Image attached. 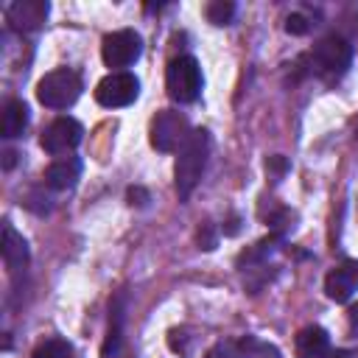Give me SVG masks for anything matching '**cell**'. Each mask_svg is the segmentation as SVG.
<instances>
[{
	"label": "cell",
	"instance_id": "cell-1",
	"mask_svg": "<svg viewBox=\"0 0 358 358\" xmlns=\"http://www.w3.org/2000/svg\"><path fill=\"white\" fill-rule=\"evenodd\" d=\"M207 157H210V134L204 129L190 131L185 145L176 151V165H173V187H176L179 201H185L196 190L207 168Z\"/></svg>",
	"mask_w": 358,
	"mask_h": 358
},
{
	"label": "cell",
	"instance_id": "cell-2",
	"mask_svg": "<svg viewBox=\"0 0 358 358\" xmlns=\"http://www.w3.org/2000/svg\"><path fill=\"white\" fill-rule=\"evenodd\" d=\"M308 64H310V73L327 84L338 81L350 64H352V45L344 39V36H327L322 39L310 53H308Z\"/></svg>",
	"mask_w": 358,
	"mask_h": 358
},
{
	"label": "cell",
	"instance_id": "cell-3",
	"mask_svg": "<svg viewBox=\"0 0 358 358\" xmlns=\"http://www.w3.org/2000/svg\"><path fill=\"white\" fill-rule=\"evenodd\" d=\"M84 90V81L76 70L70 67H59V70H50L39 78L36 84V101L48 109H67L78 101Z\"/></svg>",
	"mask_w": 358,
	"mask_h": 358
},
{
	"label": "cell",
	"instance_id": "cell-4",
	"mask_svg": "<svg viewBox=\"0 0 358 358\" xmlns=\"http://www.w3.org/2000/svg\"><path fill=\"white\" fill-rule=\"evenodd\" d=\"M165 90L176 103H193L201 95V67L193 56H176L165 70Z\"/></svg>",
	"mask_w": 358,
	"mask_h": 358
},
{
	"label": "cell",
	"instance_id": "cell-5",
	"mask_svg": "<svg viewBox=\"0 0 358 358\" xmlns=\"http://www.w3.org/2000/svg\"><path fill=\"white\" fill-rule=\"evenodd\" d=\"M190 137V123L182 112L176 109H159L151 120V145L162 154L179 151L185 140Z\"/></svg>",
	"mask_w": 358,
	"mask_h": 358
},
{
	"label": "cell",
	"instance_id": "cell-6",
	"mask_svg": "<svg viewBox=\"0 0 358 358\" xmlns=\"http://www.w3.org/2000/svg\"><path fill=\"white\" fill-rule=\"evenodd\" d=\"M137 95H140V81L134 73H126V70H115L95 84V101L106 109L129 106L137 101Z\"/></svg>",
	"mask_w": 358,
	"mask_h": 358
},
{
	"label": "cell",
	"instance_id": "cell-7",
	"mask_svg": "<svg viewBox=\"0 0 358 358\" xmlns=\"http://www.w3.org/2000/svg\"><path fill=\"white\" fill-rule=\"evenodd\" d=\"M143 56V39L131 28H120L103 36L101 42V59L106 67H129Z\"/></svg>",
	"mask_w": 358,
	"mask_h": 358
},
{
	"label": "cell",
	"instance_id": "cell-8",
	"mask_svg": "<svg viewBox=\"0 0 358 358\" xmlns=\"http://www.w3.org/2000/svg\"><path fill=\"white\" fill-rule=\"evenodd\" d=\"M81 140H84V126H81L76 117L62 115V117H56V120L42 131L39 145H42L50 157H59V154L73 151Z\"/></svg>",
	"mask_w": 358,
	"mask_h": 358
},
{
	"label": "cell",
	"instance_id": "cell-9",
	"mask_svg": "<svg viewBox=\"0 0 358 358\" xmlns=\"http://www.w3.org/2000/svg\"><path fill=\"white\" fill-rule=\"evenodd\" d=\"M355 291H358V260H344L324 277V294L333 302H350Z\"/></svg>",
	"mask_w": 358,
	"mask_h": 358
},
{
	"label": "cell",
	"instance_id": "cell-10",
	"mask_svg": "<svg viewBox=\"0 0 358 358\" xmlns=\"http://www.w3.org/2000/svg\"><path fill=\"white\" fill-rule=\"evenodd\" d=\"M48 11H50V6L45 0H17L6 8V17L17 31H34L45 22Z\"/></svg>",
	"mask_w": 358,
	"mask_h": 358
},
{
	"label": "cell",
	"instance_id": "cell-11",
	"mask_svg": "<svg viewBox=\"0 0 358 358\" xmlns=\"http://www.w3.org/2000/svg\"><path fill=\"white\" fill-rule=\"evenodd\" d=\"M0 252H3V263L6 268L14 274V271H22L28 266V241L11 227V224H3V241H0Z\"/></svg>",
	"mask_w": 358,
	"mask_h": 358
},
{
	"label": "cell",
	"instance_id": "cell-12",
	"mask_svg": "<svg viewBox=\"0 0 358 358\" xmlns=\"http://www.w3.org/2000/svg\"><path fill=\"white\" fill-rule=\"evenodd\" d=\"M123 322H126V296H115L109 305V333L101 347L103 358H120L123 352Z\"/></svg>",
	"mask_w": 358,
	"mask_h": 358
},
{
	"label": "cell",
	"instance_id": "cell-13",
	"mask_svg": "<svg viewBox=\"0 0 358 358\" xmlns=\"http://www.w3.org/2000/svg\"><path fill=\"white\" fill-rule=\"evenodd\" d=\"M78 176H81L78 157H59L45 168V185L50 190H70V187H76Z\"/></svg>",
	"mask_w": 358,
	"mask_h": 358
},
{
	"label": "cell",
	"instance_id": "cell-14",
	"mask_svg": "<svg viewBox=\"0 0 358 358\" xmlns=\"http://www.w3.org/2000/svg\"><path fill=\"white\" fill-rule=\"evenodd\" d=\"M330 352V336L324 327L310 324L305 330H299L296 336V355L299 358H327Z\"/></svg>",
	"mask_w": 358,
	"mask_h": 358
},
{
	"label": "cell",
	"instance_id": "cell-15",
	"mask_svg": "<svg viewBox=\"0 0 358 358\" xmlns=\"http://www.w3.org/2000/svg\"><path fill=\"white\" fill-rule=\"evenodd\" d=\"M28 129V106L20 98H11L3 109V137H20Z\"/></svg>",
	"mask_w": 358,
	"mask_h": 358
},
{
	"label": "cell",
	"instance_id": "cell-16",
	"mask_svg": "<svg viewBox=\"0 0 358 358\" xmlns=\"http://www.w3.org/2000/svg\"><path fill=\"white\" fill-rule=\"evenodd\" d=\"M235 11H238V6H235L232 0H213V3L204 8V14H207V20H210L213 25H229V22L235 20Z\"/></svg>",
	"mask_w": 358,
	"mask_h": 358
},
{
	"label": "cell",
	"instance_id": "cell-17",
	"mask_svg": "<svg viewBox=\"0 0 358 358\" xmlns=\"http://www.w3.org/2000/svg\"><path fill=\"white\" fill-rule=\"evenodd\" d=\"M31 358H73V347L64 338H48L34 350Z\"/></svg>",
	"mask_w": 358,
	"mask_h": 358
},
{
	"label": "cell",
	"instance_id": "cell-18",
	"mask_svg": "<svg viewBox=\"0 0 358 358\" xmlns=\"http://www.w3.org/2000/svg\"><path fill=\"white\" fill-rule=\"evenodd\" d=\"M241 350H243L246 355H257V358H280V352H277L274 347H268V344H263V341H257V338H252V336H246V338L241 341Z\"/></svg>",
	"mask_w": 358,
	"mask_h": 358
},
{
	"label": "cell",
	"instance_id": "cell-19",
	"mask_svg": "<svg viewBox=\"0 0 358 358\" xmlns=\"http://www.w3.org/2000/svg\"><path fill=\"white\" fill-rule=\"evenodd\" d=\"M285 31L294 34V36H302V34L310 31V22H308L305 14H288V20H285Z\"/></svg>",
	"mask_w": 358,
	"mask_h": 358
},
{
	"label": "cell",
	"instance_id": "cell-20",
	"mask_svg": "<svg viewBox=\"0 0 358 358\" xmlns=\"http://www.w3.org/2000/svg\"><path fill=\"white\" fill-rule=\"evenodd\" d=\"M285 171H288V159H285V157L274 154V157H268V159H266V173H271V176H274V182H280V179L285 176Z\"/></svg>",
	"mask_w": 358,
	"mask_h": 358
},
{
	"label": "cell",
	"instance_id": "cell-21",
	"mask_svg": "<svg viewBox=\"0 0 358 358\" xmlns=\"http://www.w3.org/2000/svg\"><path fill=\"white\" fill-rule=\"evenodd\" d=\"M199 249H215V232H213V227L210 224H201L199 227Z\"/></svg>",
	"mask_w": 358,
	"mask_h": 358
},
{
	"label": "cell",
	"instance_id": "cell-22",
	"mask_svg": "<svg viewBox=\"0 0 358 358\" xmlns=\"http://www.w3.org/2000/svg\"><path fill=\"white\" fill-rule=\"evenodd\" d=\"M129 204L145 207V204H148V193H145L143 187H129Z\"/></svg>",
	"mask_w": 358,
	"mask_h": 358
},
{
	"label": "cell",
	"instance_id": "cell-23",
	"mask_svg": "<svg viewBox=\"0 0 358 358\" xmlns=\"http://www.w3.org/2000/svg\"><path fill=\"white\" fill-rule=\"evenodd\" d=\"M207 358H241V355L235 352V347H232V344H218Z\"/></svg>",
	"mask_w": 358,
	"mask_h": 358
},
{
	"label": "cell",
	"instance_id": "cell-24",
	"mask_svg": "<svg viewBox=\"0 0 358 358\" xmlns=\"http://www.w3.org/2000/svg\"><path fill=\"white\" fill-rule=\"evenodd\" d=\"M238 224H241V221H238V215H232V218L227 221V227H224V235H238V229H241Z\"/></svg>",
	"mask_w": 358,
	"mask_h": 358
},
{
	"label": "cell",
	"instance_id": "cell-25",
	"mask_svg": "<svg viewBox=\"0 0 358 358\" xmlns=\"http://www.w3.org/2000/svg\"><path fill=\"white\" fill-rule=\"evenodd\" d=\"M327 358H352V352H347V350H330Z\"/></svg>",
	"mask_w": 358,
	"mask_h": 358
},
{
	"label": "cell",
	"instance_id": "cell-26",
	"mask_svg": "<svg viewBox=\"0 0 358 358\" xmlns=\"http://www.w3.org/2000/svg\"><path fill=\"white\" fill-rule=\"evenodd\" d=\"M14 157H17L14 151H6V168H11V165H14Z\"/></svg>",
	"mask_w": 358,
	"mask_h": 358
},
{
	"label": "cell",
	"instance_id": "cell-27",
	"mask_svg": "<svg viewBox=\"0 0 358 358\" xmlns=\"http://www.w3.org/2000/svg\"><path fill=\"white\" fill-rule=\"evenodd\" d=\"M350 322H352V327H358V305L352 308V313H350Z\"/></svg>",
	"mask_w": 358,
	"mask_h": 358
}]
</instances>
